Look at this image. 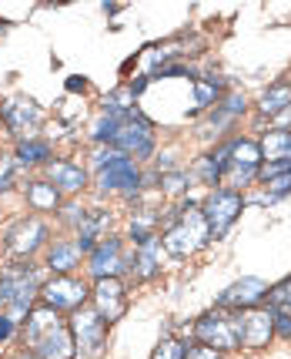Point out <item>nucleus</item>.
<instances>
[{
	"label": "nucleus",
	"mask_w": 291,
	"mask_h": 359,
	"mask_svg": "<svg viewBox=\"0 0 291 359\" xmlns=\"http://www.w3.org/2000/svg\"><path fill=\"white\" fill-rule=\"evenodd\" d=\"M94 141L97 144H108V148H114V151H121V155L138 161V158H148L154 151V128L134 108L104 104L101 118L94 121Z\"/></svg>",
	"instance_id": "nucleus-1"
},
{
	"label": "nucleus",
	"mask_w": 291,
	"mask_h": 359,
	"mask_svg": "<svg viewBox=\"0 0 291 359\" xmlns=\"http://www.w3.org/2000/svg\"><path fill=\"white\" fill-rule=\"evenodd\" d=\"M44 289V272L37 266H14L0 276V306L7 309L10 323L27 319L34 309V299H41Z\"/></svg>",
	"instance_id": "nucleus-2"
},
{
	"label": "nucleus",
	"mask_w": 291,
	"mask_h": 359,
	"mask_svg": "<svg viewBox=\"0 0 291 359\" xmlns=\"http://www.w3.org/2000/svg\"><path fill=\"white\" fill-rule=\"evenodd\" d=\"M91 165H94V172H97L101 191H127V195H134L141 188L138 161L121 155V151H114V148H108V144H97L94 148Z\"/></svg>",
	"instance_id": "nucleus-3"
},
{
	"label": "nucleus",
	"mask_w": 291,
	"mask_h": 359,
	"mask_svg": "<svg viewBox=\"0 0 291 359\" xmlns=\"http://www.w3.org/2000/svg\"><path fill=\"white\" fill-rule=\"evenodd\" d=\"M194 339H198L201 346L218 349V353L241 349V313H228V309L204 313L198 323H194Z\"/></svg>",
	"instance_id": "nucleus-4"
},
{
	"label": "nucleus",
	"mask_w": 291,
	"mask_h": 359,
	"mask_svg": "<svg viewBox=\"0 0 291 359\" xmlns=\"http://www.w3.org/2000/svg\"><path fill=\"white\" fill-rule=\"evenodd\" d=\"M208 238H211V235H208V222L201 215V208L198 205H187V208L178 212V222L168 225L161 245H164V252H171V255H191V252H198Z\"/></svg>",
	"instance_id": "nucleus-5"
},
{
	"label": "nucleus",
	"mask_w": 291,
	"mask_h": 359,
	"mask_svg": "<svg viewBox=\"0 0 291 359\" xmlns=\"http://www.w3.org/2000/svg\"><path fill=\"white\" fill-rule=\"evenodd\" d=\"M241 208H245V195L238 188H215L201 205V215L208 222V235L221 238L234 225V219L241 215Z\"/></svg>",
	"instance_id": "nucleus-6"
},
{
	"label": "nucleus",
	"mask_w": 291,
	"mask_h": 359,
	"mask_svg": "<svg viewBox=\"0 0 291 359\" xmlns=\"http://www.w3.org/2000/svg\"><path fill=\"white\" fill-rule=\"evenodd\" d=\"M87 296H91L87 282L74 279V276H54L41 289V302L47 309H54V313H77V309H84Z\"/></svg>",
	"instance_id": "nucleus-7"
},
{
	"label": "nucleus",
	"mask_w": 291,
	"mask_h": 359,
	"mask_svg": "<svg viewBox=\"0 0 291 359\" xmlns=\"http://www.w3.org/2000/svg\"><path fill=\"white\" fill-rule=\"evenodd\" d=\"M71 336H74V346L80 353H87V356H101V349L108 346V323L101 319V316L94 313V309H77L71 313Z\"/></svg>",
	"instance_id": "nucleus-8"
},
{
	"label": "nucleus",
	"mask_w": 291,
	"mask_h": 359,
	"mask_svg": "<svg viewBox=\"0 0 291 359\" xmlns=\"http://www.w3.org/2000/svg\"><path fill=\"white\" fill-rule=\"evenodd\" d=\"M261 144L251 138H234L228 141V175L238 182V185H248L258 178L261 168Z\"/></svg>",
	"instance_id": "nucleus-9"
},
{
	"label": "nucleus",
	"mask_w": 291,
	"mask_h": 359,
	"mask_svg": "<svg viewBox=\"0 0 291 359\" xmlns=\"http://www.w3.org/2000/svg\"><path fill=\"white\" fill-rule=\"evenodd\" d=\"M131 259L134 255H124V245L118 238H104L97 242L91 252V276L94 279H121V272L131 269Z\"/></svg>",
	"instance_id": "nucleus-10"
},
{
	"label": "nucleus",
	"mask_w": 291,
	"mask_h": 359,
	"mask_svg": "<svg viewBox=\"0 0 291 359\" xmlns=\"http://www.w3.org/2000/svg\"><path fill=\"white\" fill-rule=\"evenodd\" d=\"M261 299H268V285L255 276L231 282L228 289L218 296V309H228V313H245V309H258Z\"/></svg>",
	"instance_id": "nucleus-11"
},
{
	"label": "nucleus",
	"mask_w": 291,
	"mask_h": 359,
	"mask_svg": "<svg viewBox=\"0 0 291 359\" xmlns=\"http://www.w3.org/2000/svg\"><path fill=\"white\" fill-rule=\"evenodd\" d=\"M127 309V299H124V282L121 279H97L94 285V313L101 316L104 323H118Z\"/></svg>",
	"instance_id": "nucleus-12"
},
{
	"label": "nucleus",
	"mask_w": 291,
	"mask_h": 359,
	"mask_svg": "<svg viewBox=\"0 0 291 359\" xmlns=\"http://www.w3.org/2000/svg\"><path fill=\"white\" fill-rule=\"evenodd\" d=\"M0 118H3V125L10 128L14 135H20V141L27 138V131L41 128V121H44L41 108L34 104L31 97H10V101L0 108Z\"/></svg>",
	"instance_id": "nucleus-13"
},
{
	"label": "nucleus",
	"mask_w": 291,
	"mask_h": 359,
	"mask_svg": "<svg viewBox=\"0 0 291 359\" xmlns=\"http://www.w3.org/2000/svg\"><path fill=\"white\" fill-rule=\"evenodd\" d=\"M44 242H47V225L41 219H20V222H14V229L7 232L10 252H14V255H24V259H31Z\"/></svg>",
	"instance_id": "nucleus-14"
},
{
	"label": "nucleus",
	"mask_w": 291,
	"mask_h": 359,
	"mask_svg": "<svg viewBox=\"0 0 291 359\" xmlns=\"http://www.w3.org/2000/svg\"><path fill=\"white\" fill-rule=\"evenodd\" d=\"M31 349H34V359H74V353H77L74 336H71V326H67V323H57V326L50 329V332H44Z\"/></svg>",
	"instance_id": "nucleus-15"
},
{
	"label": "nucleus",
	"mask_w": 291,
	"mask_h": 359,
	"mask_svg": "<svg viewBox=\"0 0 291 359\" xmlns=\"http://www.w3.org/2000/svg\"><path fill=\"white\" fill-rule=\"evenodd\" d=\"M271 336H275L271 309H245V313H241V346H248V349H261Z\"/></svg>",
	"instance_id": "nucleus-16"
},
{
	"label": "nucleus",
	"mask_w": 291,
	"mask_h": 359,
	"mask_svg": "<svg viewBox=\"0 0 291 359\" xmlns=\"http://www.w3.org/2000/svg\"><path fill=\"white\" fill-rule=\"evenodd\" d=\"M47 182L61 195H77L84 188V182H87V172L80 165H74V161H50L47 165Z\"/></svg>",
	"instance_id": "nucleus-17"
},
{
	"label": "nucleus",
	"mask_w": 291,
	"mask_h": 359,
	"mask_svg": "<svg viewBox=\"0 0 291 359\" xmlns=\"http://www.w3.org/2000/svg\"><path fill=\"white\" fill-rule=\"evenodd\" d=\"M161 259H164V245L157 238H148L134 249V259H131V269L138 272L141 279H151L161 272Z\"/></svg>",
	"instance_id": "nucleus-18"
},
{
	"label": "nucleus",
	"mask_w": 291,
	"mask_h": 359,
	"mask_svg": "<svg viewBox=\"0 0 291 359\" xmlns=\"http://www.w3.org/2000/svg\"><path fill=\"white\" fill-rule=\"evenodd\" d=\"M80 245L77 242H54L50 249H47V266L54 269V272H61V276H67V272H74L77 266H80Z\"/></svg>",
	"instance_id": "nucleus-19"
},
{
	"label": "nucleus",
	"mask_w": 291,
	"mask_h": 359,
	"mask_svg": "<svg viewBox=\"0 0 291 359\" xmlns=\"http://www.w3.org/2000/svg\"><path fill=\"white\" fill-rule=\"evenodd\" d=\"M241 114H245V97H241V94H225V101L215 108V114H211L208 128L225 131V128H228L234 118H241Z\"/></svg>",
	"instance_id": "nucleus-20"
},
{
	"label": "nucleus",
	"mask_w": 291,
	"mask_h": 359,
	"mask_svg": "<svg viewBox=\"0 0 291 359\" xmlns=\"http://www.w3.org/2000/svg\"><path fill=\"white\" fill-rule=\"evenodd\" d=\"M61 323V313H54V309H47V306H41V309H31V316H27V346H34L44 332H50V329Z\"/></svg>",
	"instance_id": "nucleus-21"
},
{
	"label": "nucleus",
	"mask_w": 291,
	"mask_h": 359,
	"mask_svg": "<svg viewBox=\"0 0 291 359\" xmlns=\"http://www.w3.org/2000/svg\"><path fill=\"white\" fill-rule=\"evenodd\" d=\"M17 165H47L50 161V144L41 138H24L17 141Z\"/></svg>",
	"instance_id": "nucleus-22"
},
{
	"label": "nucleus",
	"mask_w": 291,
	"mask_h": 359,
	"mask_svg": "<svg viewBox=\"0 0 291 359\" xmlns=\"http://www.w3.org/2000/svg\"><path fill=\"white\" fill-rule=\"evenodd\" d=\"M27 202L41 212H61V191L50 185V182H34L27 188Z\"/></svg>",
	"instance_id": "nucleus-23"
},
{
	"label": "nucleus",
	"mask_w": 291,
	"mask_h": 359,
	"mask_svg": "<svg viewBox=\"0 0 291 359\" xmlns=\"http://www.w3.org/2000/svg\"><path fill=\"white\" fill-rule=\"evenodd\" d=\"M258 111L261 114H281V111H291V84H275V88H268V91L261 94L258 101Z\"/></svg>",
	"instance_id": "nucleus-24"
},
{
	"label": "nucleus",
	"mask_w": 291,
	"mask_h": 359,
	"mask_svg": "<svg viewBox=\"0 0 291 359\" xmlns=\"http://www.w3.org/2000/svg\"><path fill=\"white\" fill-rule=\"evenodd\" d=\"M261 144V155H268L271 161H278V158H291V131H271L264 141H258Z\"/></svg>",
	"instance_id": "nucleus-25"
},
{
	"label": "nucleus",
	"mask_w": 291,
	"mask_h": 359,
	"mask_svg": "<svg viewBox=\"0 0 291 359\" xmlns=\"http://www.w3.org/2000/svg\"><path fill=\"white\" fill-rule=\"evenodd\" d=\"M221 94H225V88H221L218 81H208V78H204V81H194V104H198V108L215 104Z\"/></svg>",
	"instance_id": "nucleus-26"
},
{
	"label": "nucleus",
	"mask_w": 291,
	"mask_h": 359,
	"mask_svg": "<svg viewBox=\"0 0 291 359\" xmlns=\"http://www.w3.org/2000/svg\"><path fill=\"white\" fill-rule=\"evenodd\" d=\"M154 212H141V215H134L131 219V235H134V242H148V238H154Z\"/></svg>",
	"instance_id": "nucleus-27"
},
{
	"label": "nucleus",
	"mask_w": 291,
	"mask_h": 359,
	"mask_svg": "<svg viewBox=\"0 0 291 359\" xmlns=\"http://www.w3.org/2000/svg\"><path fill=\"white\" fill-rule=\"evenodd\" d=\"M157 185H161V191H168V195H181L184 188L191 185V175L187 172H164V175H157Z\"/></svg>",
	"instance_id": "nucleus-28"
},
{
	"label": "nucleus",
	"mask_w": 291,
	"mask_h": 359,
	"mask_svg": "<svg viewBox=\"0 0 291 359\" xmlns=\"http://www.w3.org/2000/svg\"><path fill=\"white\" fill-rule=\"evenodd\" d=\"M184 356H187V346H184L181 339L168 336V339H161V343H157V349H154L151 359H184Z\"/></svg>",
	"instance_id": "nucleus-29"
},
{
	"label": "nucleus",
	"mask_w": 291,
	"mask_h": 359,
	"mask_svg": "<svg viewBox=\"0 0 291 359\" xmlns=\"http://www.w3.org/2000/svg\"><path fill=\"white\" fill-rule=\"evenodd\" d=\"M268 306L271 309H285V313L291 309V276L285 282H278L275 289H268Z\"/></svg>",
	"instance_id": "nucleus-30"
},
{
	"label": "nucleus",
	"mask_w": 291,
	"mask_h": 359,
	"mask_svg": "<svg viewBox=\"0 0 291 359\" xmlns=\"http://www.w3.org/2000/svg\"><path fill=\"white\" fill-rule=\"evenodd\" d=\"M268 191H271V195L261 198L264 205H275L278 198H285V195L291 191V175H278V178H271V182H268Z\"/></svg>",
	"instance_id": "nucleus-31"
},
{
	"label": "nucleus",
	"mask_w": 291,
	"mask_h": 359,
	"mask_svg": "<svg viewBox=\"0 0 291 359\" xmlns=\"http://www.w3.org/2000/svg\"><path fill=\"white\" fill-rule=\"evenodd\" d=\"M268 309H271V306H268ZM271 326H275L278 336L291 339V313H285V309H271Z\"/></svg>",
	"instance_id": "nucleus-32"
},
{
	"label": "nucleus",
	"mask_w": 291,
	"mask_h": 359,
	"mask_svg": "<svg viewBox=\"0 0 291 359\" xmlns=\"http://www.w3.org/2000/svg\"><path fill=\"white\" fill-rule=\"evenodd\" d=\"M184 359H225V353H218V349H211V346H191L187 349V356Z\"/></svg>",
	"instance_id": "nucleus-33"
},
{
	"label": "nucleus",
	"mask_w": 291,
	"mask_h": 359,
	"mask_svg": "<svg viewBox=\"0 0 291 359\" xmlns=\"http://www.w3.org/2000/svg\"><path fill=\"white\" fill-rule=\"evenodd\" d=\"M14 172H17L14 161H10V158H0V188H10V182H14Z\"/></svg>",
	"instance_id": "nucleus-34"
},
{
	"label": "nucleus",
	"mask_w": 291,
	"mask_h": 359,
	"mask_svg": "<svg viewBox=\"0 0 291 359\" xmlns=\"http://www.w3.org/2000/svg\"><path fill=\"white\" fill-rule=\"evenodd\" d=\"M17 336V323H10V316L0 313V343H10Z\"/></svg>",
	"instance_id": "nucleus-35"
},
{
	"label": "nucleus",
	"mask_w": 291,
	"mask_h": 359,
	"mask_svg": "<svg viewBox=\"0 0 291 359\" xmlns=\"http://www.w3.org/2000/svg\"><path fill=\"white\" fill-rule=\"evenodd\" d=\"M84 84H87L84 78H71V81H67V88H71V91H84Z\"/></svg>",
	"instance_id": "nucleus-36"
},
{
	"label": "nucleus",
	"mask_w": 291,
	"mask_h": 359,
	"mask_svg": "<svg viewBox=\"0 0 291 359\" xmlns=\"http://www.w3.org/2000/svg\"><path fill=\"white\" fill-rule=\"evenodd\" d=\"M10 359H34V353H17V356H10Z\"/></svg>",
	"instance_id": "nucleus-37"
}]
</instances>
